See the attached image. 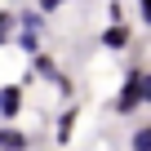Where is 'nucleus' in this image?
Listing matches in <instances>:
<instances>
[{"mask_svg": "<svg viewBox=\"0 0 151 151\" xmlns=\"http://www.w3.org/2000/svg\"><path fill=\"white\" fill-rule=\"evenodd\" d=\"M107 18H111V27L129 22V14H124V5H120V0H111V5H107Z\"/></svg>", "mask_w": 151, "mask_h": 151, "instance_id": "9b49d317", "label": "nucleus"}, {"mask_svg": "<svg viewBox=\"0 0 151 151\" xmlns=\"http://www.w3.org/2000/svg\"><path fill=\"white\" fill-rule=\"evenodd\" d=\"M142 107H151V71L142 67Z\"/></svg>", "mask_w": 151, "mask_h": 151, "instance_id": "4468645a", "label": "nucleus"}, {"mask_svg": "<svg viewBox=\"0 0 151 151\" xmlns=\"http://www.w3.org/2000/svg\"><path fill=\"white\" fill-rule=\"evenodd\" d=\"M138 22L151 27V0H138Z\"/></svg>", "mask_w": 151, "mask_h": 151, "instance_id": "ddd939ff", "label": "nucleus"}, {"mask_svg": "<svg viewBox=\"0 0 151 151\" xmlns=\"http://www.w3.org/2000/svg\"><path fill=\"white\" fill-rule=\"evenodd\" d=\"M129 151H151V120L133 124V133H129Z\"/></svg>", "mask_w": 151, "mask_h": 151, "instance_id": "6e6552de", "label": "nucleus"}, {"mask_svg": "<svg viewBox=\"0 0 151 151\" xmlns=\"http://www.w3.org/2000/svg\"><path fill=\"white\" fill-rule=\"evenodd\" d=\"M98 45H102V49H111V53H120V49H129V45H133V27H129V22H120V27H111V22H107V31L98 36Z\"/></svg>", "mask_w": 151, "mask_h": 151, "instance_id": "7ed1b4c3", "label": "nucleus"}, {"mask_svg": "<svg viewBox=\"0 0 151 151\" xmlns=\"http://www.w3.org/2000/svg\"><path fill=\"white\" fill-rule=\"evenodd\" d=\"M138 107H142V67H129L124 80H120V89H116V98H111V111L120 120H129Z\"/></svg>", "mask_w": 151, "mask_h": 151, "instance_id": "f257e3e1", "label": "nucleus"}, {"mask_svg": "<svg viewBox=\"0 0 151 151\" xmlns=\"http://www.w3.org/2000/svg\"><path fill=\"white\" fill-rule=\"evenodd\" d=\"M76 120H80V111H76V107H67V111L58 116V129H53L58 147H67V142H71V133H76Z\"/></svg>", "mask_w": 151, "mask_h": 151, "instance_id": "423d86ee", "label": "nucleus"}, {"mask_svg": "<svg viewBox=\"0 0 151 151\" xmlns=\"http://www.w3.org/2000/svg\"><path fill=\"white\" fill-rule=\"evenodd\" d=\"M18 116H22V80L0 85V120H18Z\"/></svg>", "mask_w": 151, "mask_h": 151, "instance_id": "f03ea898", "label": "nucleus"}, {"mask_svg": "<svg viewBox=\"0 0 151 151\" xmlns=\"http://www.w3.org/2000/svg\"><path fill=\"white\" fill-rule=\"evenodd\" d=\"M0 151H31V133L18 124H0Z\"/></svg>", "mask_w": 151, "mask_h": 151, "instance_id": "20e7f679", "label": "nucleus"}, {"mask_svg": "<svg viewBox=\"0 0 151 151\" xmlns=\"http://www.w3.org/2000/svg\"><path fill=\"white\" fill-rule=\"evenodd\" d=\"M67 0H36V14H58Z\"/></svg>", "mask_w": 151, "mask_h": 151, "instance_id": "f8f14e48", "label": "nucleus"}, {"mask_svg": "<svg viewBox=\"0 0 151 151\" xmlns=\"http://www.w3.org/2000/svg\"><path fill=\"white\" fill-rule=\"evenodd\" d=\"M14 45H18L27 58H36V53H40V36H31V31H14Z\"/></svg>", "mask_w": 151, "mask_h": 151, "instance_id": "9d476101", "label": "nucleus"}, {"mask_svg": "<svg viewBox=\"0 0 151 151\" xmlns=\"http://www.w3.org/2000/svg\"><path fill=\"white\" fill-rule=\"evenodd\" d=\"M14 27H18L14 9H0V49H5V45H14Z\"/></svg>", "mask_w": 151, "mask_h": 151, "instance_id": "1a4fd4ad", "label": "nucleus"}, {"mask_svg": "<svg viewBox=\"0 0 151 151\" xmlns=\"http://www.w3.org/2000/svg\"><path fill=\"white\" fill-rule=\"evenodd\" d=\"M14 18H18V27H14V31H31V36H40V31H45V14H36V9L14 14Z\"/></svg>", "mask_w": 151, "mask_h": 151, "instance_id": "0eeeda50", "label": "nucleus"}, {"mask_svg": "<svg viewBox=\"0 0 151 151\" xmlns=\"http://www.w3.org/2000/svg\"><path fill=\"white\" fill-rule=\"evenodd\" d=\"M53 85H58V93H67V98H71V89H76V85H71V76H67V71L58 76V80H53Z\"/></svg>", "mask_w": 151, "mask_h": 151, "instance_id": "2eb2a0df", "label": "nucleus"}, {"mask_svg": "<svg viewBox=\"0 0 151 151\" xmlns=\"http://www.w3.org/2000/svg\"><path fill=\"white\" fill-rule=\"evenodd\" d=\"M31 71H36V76H45L49 85H53L58 76H62V67H58V58H53V53H45V49H40V53L31 58Z\"/></svg>", "mask_w": 151, "mask_h": 151, "instance_id": "39448f33", "label": "nucleus"}]
</instances>
